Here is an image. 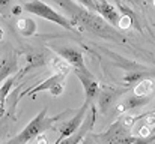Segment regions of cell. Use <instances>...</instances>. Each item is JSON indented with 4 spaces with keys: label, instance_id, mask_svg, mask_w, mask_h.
Segmentation results:
<instances>
[{
    "label": "cell",
    "instance_id": "cell-11",
    "mask_svg": "<svg viewBox=\"0 0 155 144\" xmlns=\"http://www.w3.org/2000/svg\"><path fill=\"white\" fill-rule=\"evenodd\" d=\"M97 14H100L110 26H117L120 21V14L117 12V9L105 0L97 3Z\"/></svg>",
    "mask_w": 155,
    "mask_h": 144
},
{
    "label": "cell",
    "instance_id": "cell-13",
    "mask_svg": "<svg viewBox=\"0 0 155 144\" xmlns=\"http://www.w3.org/2000/svg\"><path fill=\"white\" fill-rule=\"evenodd\" d=\"M17 29H18V32H20L23 36L29 38V36H33V35H35V32H36V24H35V21H33L32 18H21V20L17 23Z\"/></svg>",
    "mask_w": 155,
    "mask_h": 144
},
{
    "label": "cell",
    "instance_id": "cell-12",
    "mask_svg": "<svg viewBox=\"0 0 155 144\" xmlns=\"http://www.w3.org/2000/svg\"><path fill=\"white\" fill-rule=\"evenodd\" d=\"M122 90H113V89H105L103 92H100L98 95V105L101 113H107V110H110V107L116 102V99L122 95Z\"/></svg>",
    "mask_w": 155,
    "mask_h": 144
},
{
    "label": "cell",
    "instance_id": "cell-14",
    "mask_svg": "<svg viewBox=\"0 0 155 144\" xmlns=\"http://www.w3.org/2000/svg\"><path fill=\"white\" fill-rule=\"evenodd\" d=\"M155 86H154V81L152 80H142L140 83L136 84L134 87V95L137 96H151V93L154 92Z\"/></svg>",
    "mask_w": 155,
    "mask_h": 144
},
{
    "label": "cell",
    "instance_id": "cell-24",
    "mask_svg": "<svg viewBox=\"0 0 155 144\" xmlns=\"http://www.w3.org/2000/svg\"><path fill=\"white\" fill-rule=\"evenodd\" d=\"M9 3V0H2V6H6Z\"/></svg>",
    "mask_w": 155,
    "mask_h": 144
},
{
    "label": "cell",
    "instance_id": "cell-6",
    "mask_svg": "<svg viewBox=\"0 0 155 144\" xmlns=\"http://www.w3.org/2000/svg\"><path fill=\"white\" fill-rule=\"evenodd\" d=\"M56 53L69 65L72 66L75 71L83 72V74H91V71L86 68L84 65V59H83V53L78 48H71V47H59L56 48Z\"/></svg>",
    "mask_w": 155,
    "mask_h": 144
},
{
    "label": "cell",
    "instance_id": "cell-9",
    "mask_svg": "<svg viewBox=\"0 0 155 144\" xmlns=\"http://www.w3.org/2000/svg\"><path fill=\"white\" fill-rule=\"evenodd\" d=\"M75 75L80 80V83L83 84L84 98H86L84 102L86 104H91L97 96L100 95V84H98V81L92 77V74H83V72L75 71Z\"/></svg>",
    "mask_w": 155,
    "mask_h": 144
},
{
    "label": "cell",
    "instance_id": "cell-20",
    "mask_svg": "<svg viewBox=\"0 0 155 144\" xmlns=\"http://www.w3.org/2000/svg\"><path fill=\"white\" fill-rule=\"evenodd\" d=\"M50 93H51L53 96H60L62 93H63V84H59V86H56L54 89H51V90H50Z\"/></svg>",
    "mask_w": 155,
    "mask_h": 144
},
{
    "label": "cell",
    "instance_id": "cell-3",
    "mask_svg": "<svg viewBox=\"0 0 155 144\" xmlns=\"http://www.w3.org/2000/svg\"><path fill=\"white\" fill-rule=\"evenodd\" d=\"M23 8H24V11H27L29 14H33V15L41 17V18H44V20H47V21H51V23L60 26V27H63V29H66V30H71V32L75 30L72 20H68L65 15L59 14L56 9H53L51 6H48L47 3H44V2H41V0L26 2V3L23 5Z\"/></svg>",
    "mask_w": 155,
    "mask_h": 144
},
{
    "label": "cell",
    "instance_id": "cell-15",
    "mask_svg": "<svg viewBox=\"0 0 155 144\" xmlns=\"http://www.w3.org/2000/svg\"><path fill=\"white\" fill-rule=\"evenodd\" d=\"M44 63H45V57H44L42 54H30V56H27V63H26V66L20 71V75H23L26 71L33 69V68H36V66H41V65H44Z\"/></svg>",
    "mask_w": 155,
    "mask_h": 144
},
{
    "label": "cell",
    "instance_id": "cell-16",
    "mask_svg": "<svg viewBox=\"0 0 155 144\" xmlns=\"http://www.w3.org/2000/svg\"><path fill=\"white\" fill-rule=\"evenodd\" d=\"M15 80H17V74H15V75H12V77H8L5 81H2V89H0V102H5V99H6V96H8V93H9V90H11L12 84L15 83Z\"/></svg>",
    "mask_w": 155,
    "mask_h": 144
},
{
    "label": "cell",
    "instance_id": "cell-1",
    "mask_svg": "<svg viewBox=\"0 0 155 144\" xmlns=\"http://www.w3.org/2000/svg\"><path fill=\"white\" fill-rule=\"evenodd\" d=\"M60 5L71 14L72 17V23L74 26H80L84 30H89L101 38L105 39H113L116 42L120 41V35L104 20L101 15L83 8V6H77L69 0H60Z\"/></svg>",
    "mask_w": 155,
    "mask_h": 144
},
{
    "label": "cell",
    "instance_id": "cell-5",
    "mask_svg": "<svg viewBox=\"0 0 155 144\" xmlns=\"http://www.w3.org/2000/svg\"><path fill=\"white\" fill-rule=\"evenodd\" d=\"M89 105L91 104H83V107L77 111V114L72 117V119H69L68 122H63L60 126H59V138L56 140V143L54 144H59L60 141H63L65 138H68V137H71L72 134H75L80 128H81V125H83V122H84V119H86V116H87V108H89Z\"/></svg>",
    "mask_w": 155,
    "mask_h": 144
},
{
    "label": "cell",
    "instance_id": "cell-22",
    "mask_svg": "<svg viewBox=\"0 0 155 144\" xmlns=\"http://www.w3.org/2000/svg\"><path fill=\"white\" fill-rule=\"evenodd\" d=\"M23 9H24L23 6H15V8H12V14H14V15H20Z\"/></svg>",
    "mask_w": 155,
    "mask_h": 144
},
{
    "label": "cell",
    "instance_id": "cell-2",
    "mask_svg": "<svg viewBox=\"0 0 155 144\" xmlns=\"http://www.w3.org/2000/svg\"><path fill=\"white\" fill-rule=\"evenodd\" d=\"M60 117H62V114L54 116V117H47V108H44V110H41V113H39L35 119H32V120L29 122V125H27L20 134H17L14 138H11L9 141H6V143H3V144H27V143H30L32 140L38 138V137L42 135L45 131H48L50 128H53L54 122L59 120Z\"/></svg>",
    "mask_w": 155,
    "mask_h": 144
},
{
    "label": "cell",
    "instance_id": "cell-10",
    "mask_svg": "<svg viewBox=\"0 0 155 144\" xmlns=\"http://www.w3.org/2000/svg\"><path fill=\"white\" fill-rule=\"evenodd\" d=\"M151 102V98L149 96H137V95H131L124 98L117 105H116V113L117 114H127L130 111H134L137 108H142L145 107L146 104Z\"/></svg>",
    "mask_w": 155,
    "mask_h": 144
},
{
    "label": "cell",
    "instance_id": "cell-4",
    "mask_svg": "<svg viewBox=\"0 0 155 144\" xmlns=\"http://www.w3.org/2000/svg\"><path fill=\"white\" fill-rule=\"evenodd\" d=\"M98 144H133L137 137L130 135V129H127L119 119L103 134H95L92 135Z\"/></svg>",
    "mask_w": 155,
    "mask_h": 144
},
{
    "label": "cell",
    "instance_id": "cell-7",
    "mask_svg": "<svg viewBox=\"0 0 155 144\" xmlns=\"http://www.w3.org/2000/svg\"><path fill=\"white\" fill-rule=\"evenodd\" d=\"M95 120H97V108H95L94 105H91V111L87 113V116H86V119H84L81 128H80L75 134H72L71 137L65 138L63 141H60L59 144H80L89 135V132L92 131V128H94V125H95Z\"/></svg>",
    "mask_w": 155,
    "mask_h": 144
},
{
    "label": "cell",
    "instance_id": "cell-23",
    "mask_svg": "<svg viewBox=\"0 0 155 144\" xmlns=\"http://www.w3.org/2000/svg\"><path fill=\"white\" fill-rule=\"evenodd\" d=\"M38 144H47L45 143V138H44V137H41V138H39V141H38Z\"/></svg>",
    "mask_w": 155,
    "mask_h": 144
},
{
    "label": "cell",
    "instance_id": "cell-19",
    "mask_svg": "<svg viewBox=\"0 0 155 144\" xmlns=\"http://www.w3.org/2000/svg\"><path fill=\"white\" fill-rule=\"evenodd\" d=\"M120 29H128L130 26H131V17L130 15H124V17H120V21H119V24H117Z\"/></svg>",
    "mask_w": 155,
    "mask_h": 144
},
{
    "label": "cell",
    "instance_id": "cell-21",
    "mask_svg": "<svg viewBox=\"0 0 155 144\" xmlns=\"http://www.w3.org/2000/svg\"><path fill=\"white\" fill-rule=\"evenodd\" d=\"M81 144H98V143H97V141H95V138H94V137L89 134V135H87V137H86V138L81 141Z\"/></svg>",
    "mask_w": 155,
    "mask_h": 144
},
{
    "label": "cell",
    "instance_id": "cell-8",
    "mask_svg": "<svg viewBox=\"0 0 155 144\" xmlns=\"http://www.w3.org/2000/svg\"><path fill=\"white\" fill-rule=\"evenodd\" d=\"M66 75L68 74H62V72H56V74H53L51 77H48L47 80H44L42 83H39V84H36L35 87H30V89H27V90H24L18 99H21V98H24V96H33L36 95L38 92H45V90H51L54 89L56 86H59V84H63V81H65V78H66Z\"/></svg>",
    "mask_w": 155,
    "mask_h": 144
},
{
    "label": "cell",
    "instance_id": "cell-18",
    "mask_svg": "<svg viewBox=\"0 0 155 144\" xmlns=\"http://www.w3.org/2000/svg\"><path fill=\"white\" fill-rule=\"evenodd\" d=\"M133 144H155V134L149 137H137V140Z\"/></svg>",
    "mask_w": 155,
    "mask_h": 144
},
{
    "label": "cell",
    "instance_id": "cell-25",
    "mask_svg": "<svg viewBox=\"0 0 155 144\" xmlns=\"http://www.w3.org/2000/svg\"><path fill=\"white\" fill-rule=\"evenodd\" d=\"M116 2H117V0H116Z\"/></svg>",
    "mask_w": 155,
    "mask_h": 144
},
{
    "label": "cell",
    "instance_id": "cell-17",
    "mask_svg": "<svg viewBox=\"0 0 155 144\" xmlns=\"http://www.w3.org/2000/svg\"><path fill=\"white\" fill-rule=\"evenodd\" d=\"M142 77H143V74H131V75H128V77H125V83L127 84H131V86H134L136 83H140L142 81Z\"/></svg>",
    "mask_w": 155,
    "mask_h": 144
}]
</instances>
